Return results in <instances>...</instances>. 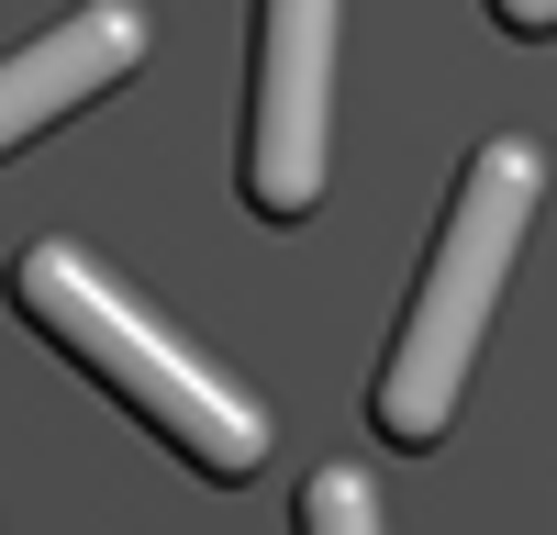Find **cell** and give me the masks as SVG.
Wrapping results in <instances>:
<instances>
[{"mask_svg": "<svg viewBox=\"0 0 557 535\" xmlns=\"http://www.w3.org/2000/svg\"><path fill=\"white\" fill-rule=\"evenodd\" d=\"M535 178H546V157L524 134H491L469 157V178H457V201H446V235H435V268H424V290H412V312H401V346H391L380 390H368L380 446H435L446 435L457 390H469V357L491 335V301H502V279H513V257H524Z\"/></svg>", "mask_w": 557, "mask_h": 535, "instance_id": "cell-1", "label": "cell"}, {"mask_svg": "<svg viewBox=\"0 0 557 535\" xmlns=\"http://www.w3.org/2000/svg\"><path fill=\"white\" fill-rule=\"evenodd\" d=\"M12 301H23V324L57 335L101 390H123V401H134V413H146L201 480H257V469H268V413H257L235 380H212L178 335H157V324H146V312H134L78 246H23Z\"/></svg>", "mask_w": 557, "mask_h": 535, "instance_id": "cell-2", "label": "cell"}, {"mask_svg": "<svg viewBox=\"0 0 557 535\" xmlns=\"http://www.w3.org/2000/svg\"><path fill=\"white\" fill-rule=\"evenodd\" d=\"M335 146V0H257V89H246V212L301 223Z\"/></svg>", "mask_w": 557, "mask_h": 535, "instance_id": "cell-3", "label": "cell"}, {"mask_svg": "<svg viewBox=\"0 0 557 535\" xmlns=\"http://www.w3.org/2000/svg\"><path fill=\"white\" fill-rule=\"evenodd\" d=\"M134 57H146V12H134V0H89V12H67L57 34H34L23 57L0 67V146H34L57 112L123 89Z\"/></svg>", "mask_w": 557, "mask_h": 535, "instance_id": "cell-4", "label": "cell"}, {"mask_svg": "<svg viewBox=\"0 0 557 535\" xmlns=\"http://www.w3.org/2000/svg\"><path fill=\"white\" fill-rule=\"evenodd\" d=\"M301 535H380V490L357 469H312L301 480Z\"/></svg>", "mask_w": 557, "mask_h": 535, "instance_id": "cell-5", "label": "cell"}, {"mask_svg": "<svg viewBox=\"0 0 557 535\" xmlns=\"http://www.w3.org/2000/svg\"><path fill=\"white\" fill-rule=\"evenodd\" d=\"M502 34H557V0H491Z\"/></svg>", "mask_w": 557, "mask_h": 535, "instance_id": "cell-6", "label": "cell"}]
</instances>
